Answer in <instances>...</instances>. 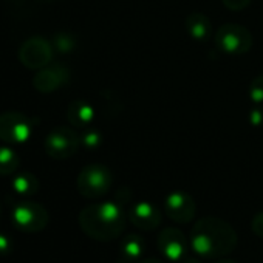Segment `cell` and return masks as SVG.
Returning <instances> with one entry per match:
<instances>
[{"instance_id": "cell-6", "label": "cell", "mask_w": 263, "mask_h": 263, "mask_svg": "<svg viewBox=\"0 0 263 263\" xmlns=\"http://www.w3.org/2000/svg\"><path fill=\"white\" fill-rule=\"evenodd\" d=\"M34 134V121L25 113L7 111L0 115V140L25 143Z\"/></svg>"}, {"instance_id": "cell-24", "label": "cell", "mask_w": 263, "mask_h": 263, "mask_svg": "<svg viewBox=\"0 0 263 263\" xmlns=\"http://www.w3.org/2000/svg\"><path fill=\"white\" fill-rule=\"evenodd\" d=\"M183 263H201L195 255H187L184 260H183Z\"/></svg>"}, {"instance_id": "cell-18", "label": "cell", "mask_w": 263, "mask_h": 263, "mask_svg": "<svg viewBox=\"0 0 263 263\" xmlns=\"http://www.w3.org/2000/svg\"><path fill=\"white\" fill-rule=\"evenodd\" d=\"M248 96L254 104H263V74H258L251 81Z\"/></svg>"}, {"instance_id": "cell-5", "label": "cell", "mask_w": 263, "mask_h": 263, "mask_svg": "<svg viewBox=\"0 0 263 263\" xmlns=\"http://www.w3.org/2000/svg\"><path fill=\"white\" fill-rule=\"evenodd\" d=\"M11 218L14 226L24 232H41L50 220L47 209L31 200L17 203L13 209Z\"/></svg>"}, {"instance_id": "cell-11", "label": "cell", "mask_w": 263, "mask_h": 263, "mask_svg": "<svg viewBox=\"0 0 263 263\" xmlns=\"http://www.w3.org/2000/svg\"><path fill=\"white\" fill-rule=\"evenodd\" d=\"M127 218L141 231H154L160 226L163 214L158 206L151 201H138L127 211Z\"/></svg>"}, {"instance_id": "cell-21", "label": "cell", "mask_w": 263, "mask_h": 263, "mask_svg": "<svg viewBox=\"0 0 263 263\" xmlns=\"http://www.w3.org/2000/svg\"><path fill=\"white\" fill-rule=\"evenodd\" d=\"M221 2L231 11H241L251 4V0H221Z\"/></svg>"}, {"instance_id": "cell-23", "label": "cell", "mask_w": 263, "mask_h": 263, "mask_svg": "<svg viewBox=\"0 0 263 263\" xmlns=\"http://www.w3.org/2000/svg\"><path fill=\"white\" fill-rule=\"evenodd\" d=\"M11 249H13V240L5 234H0V255L2 257L10 255Z\"/></svg>"}, {"instance_id": "cell-17", "label": "cell", "mask_w": 263, "mask_h": 263, "mask_svg": "<svg viewBox=\"0 0 263 263\" xmlns=\"http://www.w3.org/2000/svg\"><path fill=\"white\" fill-rule=\"evenodd\" d=\"M21 158L16 151L10 147H0V177L13 175L19 167Z\"/></svg>"}, {"instance_id": "cell-19", "label": "cell", "mask_w": 263, "mask_h": 263, "mask_svg": "<svg viewBox=\"0 0 263 263\" xmlns=\"http://www.w3.org/2000/svg\"><path fill=\"white\" fill-rule=\"evenodd\" d=\"M102 143V135L96 130H88L84 135H81V144L87 149H96Z\"/></svg>"}, {"instance_id": "cell-14", "label": "cell", "mask_w": 263, "mask_h": 263, "mask_svg": "<svg viewBox=\"0 0 263 263\" xmlns=\"http://www.w3.org/2000/svg\"><path fill=\"white\" fill-rule=\"evenodd\" d=\"M186 31L197 42H208L212 37V24L203 13H192L186 17Z\"/></svg>"}, {"instance_id": "cell-20", "label": "cell", "mask_w": 263, "mask_h": 263, "mask_svg": "<svg viewBox=\"0 0 263 263\" xmlns=\"http://www.w3.org/2000/svg\"><path fill=\"white\" fill-rule=\"evenodd\" d=\"M54 44H56V48H58L61 53H70V51L73 50L74 41H73L71 37L65 36V34H61V36L56 37Z\"/></svg>"}, {"instance_id": "cell-4", "label": "cell", "mask_w": 263, "mask_h": 263, "mask_svg": "<svg viewBox=\"0 0 263 263\" xmlns=\"http://www.w3.org/2000/svg\"><path fill=\"white\" fill-rule=\"evenodd\" d=\"M214 42L217 48L226 54H245L252 47V34L243 25L226 24L215 31Z\"/></svg>"}, {"instance_id": "cell-2", "label": "cell", "mask_w": 263, "mask_h": 263, "mask_svg": "<svg viewBox=\"0 0 263 263\" xmlns=\"http://www.w3.org/2000/svg\"><path fill=\"white\" fill-rule=\"evenodd\" d=\"M79 226L96 241H111L118 238L127 221V212L118 201H104L84 208L79 212Z\"/></svg>"}, {"instance_id": "cell-8", "label": "cell", "mask_w": 263, "mask_h": 263, "mask_svg": "<svg viewBox=\"0 0 263 263\" xmlns=\"http://www.w3.org/2000/svg\"><path fill=\"white\" fill-rule=\"evenodd\" d=\"M53 48L44 37H31L19 50V59L27 68H44L51 62Z\"/></svg>"}, {"instance_id": "cell-22", "label": "cell", "mask_w": 263, "mask_h": 263, "mask_svg": "<svg viewBox=\"0 0 263 263\" xmlns=\"http://www.w3.org/2000/svg\"><path fill=\"white\" fill-rule=\"evenodd\" d=\"M251 229L255 235L263 237V211L254 215V218L251 220Z\"/></svg>"}, {"instance_id": "cell-12", "label": "cell", "mask_w": 263, "mask_h": 263, "mask_svg": "<svg viewBox=\"0 0 263 263\" xmlns=\"http://www.w3.org/2000/svg\"><path fill=\"white\" fill-rule=\"evenodd\" d=\"M68 76L70 74H68L67 68H64L61 65H54V67H48V68L41 70L37 73V76L34 78L33 84L39 91L50 93V91L58 90L62 84H65Z\"/></svg>"}, {"instance_id": "cell-15", "label": "cell", "mask_w": 263, "mask_h": 263, "mask_svg": "<svg viewBox=\"0 0 263 263\" xmlns=\"http://www.w3.org/2000/svg\"><path fill=\"white\" fill-rule=\"evenodd\" d=\"M67 116H68V121L71 125L85 128V127L91 125V122L95 121V108L87 101L78 99L70 104Z\"/></svg>"}, {"instance_id": "cell-16", "label": "cell", "mask_w": 263, "mask_h": 263, "mask_svg": "<svg viewBox=\"0 0 263 263\" xmlns=\"http://www.w3.org/2000/svg\"><path fill=\"white\" fill-rule=\"evenodd\" d=\"M13 192L19 197H33L39 191V181L33 174H19L11 183Z\"/></svg>"}, {"instance_id": "cell-25", "label": "cell", "mask_w": 263, "mask_h": 263, "mask_svg": "<svg viewBox=\"0 0 263 263\" xmlns=\"http://www.w3.org/2000/svg\"><path fill=\"white\" fill-rule=\"evenodd\" d=\"M138 263H163V261L158 260V258H144V260H141Z\"/></svg>"}, {"instance_id": "cell-10", "label": "cell", "mask_w": 263, "mask_h": 263, "mask_svg": "<svg viewBox=\"0 0 263 263\" xmlns=\"http://www.w3.org/2000/svg\"><path fill=\"white\" fill-rule=\"evenodd\" d=\"M163 208H164L166 215L180 224H186L192 221V218L195 217V211H197L194 198L187 192H183V191L171 192L164 198Z\"/></svg>"}, {"instance_id": "cell-26", "label": "cell", "mask_w": 263, "mask_h": 263, "mask_svg": "<svg viewBox=\"0 0 263 263\" xmlns=\"http://www.w3.org/2000/svg\"><path fill=\"white\" fill-rule=\"evenodd\" d=\"M215 263H237V261H234V260H228V258H218Z\"/></svg>"}, {"instance_id": "cell-9", "label": "cell", "mask_w": 263, "mask_h": 263, "mask_svg": "<svg viewBox=\"0 0 263 263\" xmlns=\"http://www.w3.org/2000/svg\"><path fill=\"white\" fill-rule=\"evenodd\" d=\"M189 245L184 232L178 228H166L158 235L160 252L172 261L184 260L189 252Z\"/></svg>"}, {"instance_id": "cell-27", "label": "cell", "mask_w": 263, "mask_h": 263, "mask_svg": "<svg viewBox=\"0 0 263 263\" xmlns=\"http://www.w3.org/2000/svg\"><path fill=\"white\" fill-rule=\"evenodd\" d=\"M0 215H2V206H0Z\"/></svg>"}, {"instance_id": "cell-7", "label": "cell", "mask_w": 263, "mask_h": 263, "mask_svg": "<svg viewBox=\"0 0 263 263\" xmlns=\"http://www.w3.org/2000/svg\"><path fill=\"white\" fill-rule=\"evenodd\" d=\"M81 144V137L70 127H58L45 140V152L53 160H67L73 157Z\"/></svg>"}, {"instance_id": "cell-3", "label": "cell", "mask_w": 263, "mask_h": 263, "mask_svg": "<svg viewBox=\"0 0 263 263\" xmlns=\"http://www.w3.org/2000/svg\"><path fill=\"white\" fill-rule=\"evenodd\" d=\"M113 186V174L108 167L102 164L85 166L76 180V187L79 194L85 198H101Z\"/></svg>"}, {"instance_id": "cell-13", "label": "cell", "mask_w": 263, "mask_h": 263, "mask_svg": "<svg viewBox=\"0 0 263 263\" xmlns=\"http://www.w3.org/2000/svg\"><path fill=\"white\" fill-rule=\"evenodd\" d=\"M146 251L144 238L135 232L127 234L119 246V263H137Z\"/></svg>"}, {"instance_id": "cell-1", "label": "cell", "mask_w": 263, "mask_h": 263, "mask_svg": "<svg viewBox=\"0 0 263 263\" xmlns=\"http://www.w3.org/2000/svg\"><path fill=\"white\" fill-rule=\"evenodd\" d=\"M189 243L195 255L223 258L235 249L238 237L228 221L217 217H204L192 226Z\"/></svg>"}]
</instances>
